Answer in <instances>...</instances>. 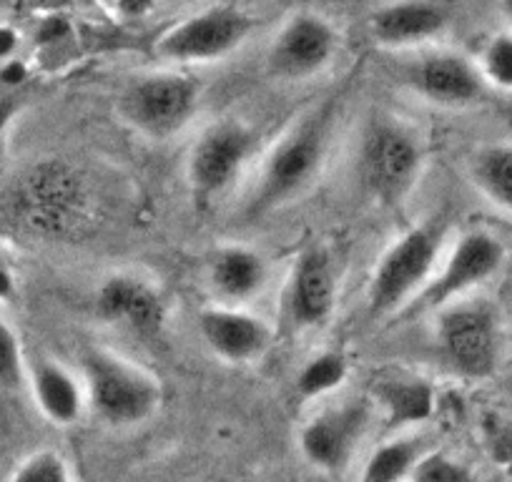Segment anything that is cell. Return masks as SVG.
I'll return each mask as SVG.
<instances>
[{"label": "cell", "mask_w": 512, "mask_h": 482, "mask_svg": "<svg viewBox=\"0 0 512 482\" xmlns=\"http://www.w3.org/2000/svg\"><path fill=\"white\" fill-rule=\"evenodd\" d=\"M26 357L16 329L0 317V390H18L26 382Z\"/></svg>", "instance_id": "obj_26"}, {"label": "cell", "mask_w": 512, "mask_h": 482, "mask_svg": "<svg viewBox=\"0 0 512 482\" xmlns=\"http://www.w3.org/2000/svg\"><path fill=\"white\" fill-rule=\"evenodd\" d=\"M196 329L209 352L229 365H249L264 357L272 342V329L262 317L244 307L211 304L196 317Z\"/></svg>", "instance_id": "obj_16"}, {"label": "cell", "mask_w": 512, "mask_h": 482, "mask_svg": "<svg viewBox=\"0 0 512 482\" xmlns=\"http://www.w3.org/2000/svg\"><path fill=\"white\" fill-rule=\"evenodd\" d=\"M251 26V18L236 8H206L169 28L156 41V56L179 66L221 61L246 41Z\"/></svg>", "instance_id": "obj_11"}, {"label": "cell", "mask_w": 512, "mask_h": 482, "mask_svg": "<svg viewBox=\"0 0 512 482\" xmlns=\"http://www.w3.org/2000/svg\"><path fill=\"white\" fill-rule=\"evenodd\" d=\"M372 397H347L314 412L299 430V452L304 462L324 475H339L352 465L372 427Z\"/></svg>", "instance_id": "obj_9"}, {"label": "cell", "mask_w": 512, "mask_h": 482, "mask_svg": "<svg viewBox=\"0 0 512 482\" xmlns=\"http://www.w3.org/2000/svg\"><path fill=\"white\" fill-rule=\"evenodd\" d=\"M422 141L397 118H377L362 136L357 174L367 194L387 209L407 201L422 174Z\"/></svg>", "instance_id": "obj_5"}, {"label": "cell", "mask_w": 512, "mask_h": 482, "mask_svg": "<svg viewBox=\"0 0 512 482\" xmlns=\"http://www.w3.org/2000/svg\"><path fill=\"white\" fill-rule=\"evenodd\" d=\"M8 482H73V472L61 452L36 450L18 462Z\"/></svg>", "instance_id": "obj_24"}, {"label": "cell", "mask_w": 512, "mask_h": 482, "mask_svg": "<svg viewBox=\"0 0 512 482\" xmlns=\"http://www.w3.org/2000/svg\"><path fill=\"white\" fill-rule=\"evenodd\" d=\"M28 385L38 412L56 427H71L86 410V390L81 377L73 375L56 359H36L28 367Z\"/></svg>", "instance_id": "obj_18"}, {"label": "cell", "mask_w": 512, "mask_h": 482, "mask_svg": "<svg viewBox=\"0 0 512 482\" xmlns=\"http://www.w3.org/2000/svg\"><path fill=\"white\" fill-rule=\"evenodd\" d=\"M201 83L184 71H151L128 81L116 101L118 118L149 141H169L199 111Z\"/></svg>", "instance_id": "obj_4"}, {"label": "cell", "mask_w": 512, "mask_h": 482, "mask_svg": "<svg viewBox=\"0 0 512 482\" xmlns=\"http://www.w3.org/2000/svg\"><path fill=\"white\" fill-rule=\"evenodd\" d=\"M13 294H16V279H13V274L0 264V302H8Z\"/></svg>", "instance_id": "obj_32"}, {"label": "cell", "mask_w": 512, "mask_h": 482, "mask_svg": "<svg viewBox=\"0 0 512 482\" xmlns=\"http://www.w3.org/2000/svg\"><path fill=\"white\" fill-rule=\"evenodd\" d=\"M81 382L86 407L113 430L144 425L164 400L159 377L106 347H88L83 352Z\"/></svg>", "instance_id": "obj_2"}, {"label": "cell", "mask_w": 512, "mask_h": 482, "mask_svg": "<svg viewBox=\"0 0 512 482\" xmlns=\"http://www.w3.org/2000/svg\"><path fill=\"white\" fill-rule=\"evenodd\" d=\"M206 279H209V287L219 304L244 307L246 302L264 292L269 267L262 254L254 249L241 247V244H226L211 254Z\"/></svg>", "instance_id": "obj_17"}, {"label": "cell", "mask_w": 512, "mask_h": 482, "mask_svg": "<svg viewBox=\"0 0 512 482\" xmlns=\"http://www.w3.org/2000/svg\"><path fill=\"white\" fill-rule=\"evenodd\" d=\"M256 141V131L236 118H224L201 131L186 156V184L196 206L206 209L239 181Z\"/></svg>", "instance_id": "obj_8"}, {"label": "cell", "mask_w": 512, "mask_h": 482, "mask_svg": "<svg viewBox=\"0 0 512 482\" xmlns=\"http://www.w3.org/2000/svg\"><path fill=\"white\" fill-rule=\"evenodd\" d=\"M435 344L442 362L465 380H487L502 359V327L495 307L465 297L435 312Z\"/></svg>", "instance_id": "obj_6"}, {"label": "cell", "mask_w": 512, "mask_h": 482, "mask_svg": "<svg viewBox=\"0 0 512 482\" xmlns=\"http://www.w3.org/2000/svg\"><path fill=\"white\" fill-rule=\"evenodd\" d=\"M487 445L497 465H512V420H497L490 427Z\"/></svg>", "instance_id": "obj_28"}, {"label": "cell", "mask_w": 512, "mask_h": 482, "mask_svg": "<svg viewBox=\"0 0 512 482\" xmlns=\"http://www.w3.org/2000/svg\"><path fill=\"white\" fill-rule=\"evenodd\" d=\"M402 83L422 101L442 108H465L485 96L480 66L455 51H427L402 68Z\"/></svg>", "instance_id": "obj_13"}, {"label": "cell", "mask_w": 512, "mask_h": 482, "mask_svg": "<svg viewBox=\"0 0 512 482\" xmlns=\"http://www.w3.org/2000/svg\"><path fill=\"white\" fill-rule=\"evenodd\" d=\"M374 407H382L392 425H420L435 412V390L430 382L397 377L374 385Z\"/></svg>", "instance_id": "obj_20"}, {"label": "cell", "mask_w": 512, "mask_h": 482, "mask_svg": "<svg viewBox=\"0 0 512 482\" xmlns=\"http://www.w3.org/2000/svg\"><path fill=\"white\" fill-rule=\"evenodd\" d=\"M505 13H507V18H510V23H512V0H505Z\"/></svg>", "instance_id": "obj_33"}, {"label": "cell", "mask_w": 512, "mask_h": 482, "mask_svg": "<svg viewBox=\"0 0 512 482\" xmlns=\"http://www.w3.org/2000/svg\"><path fill=\"white\" fill-rule=\"evenodd\" d=\"M18 46V36L13 28L0 26V63L13 61V53H16Z\"/></svg>", "instance_id": "obj_31"}, {"label": "cell", "mask_w": 512, "mask_h": 482, "mask_svg": "<svg viewBox=\"0 0 512 482\" xmlns=\"http://www.w3.org/2000/svg\"><path fill=\"white\" fill-rule=\"evenodd\" d=\"M425 452L427 440L422 435H400L382 442L364 462L359 482H407Z\"/></svg>", "instance_id": "obj_22"}, {"label": "cell", "mask_w": 512, "mask_h": 482, "mask_svg": "<svg viewBox=\"0 0 512 482\" xmlns=\"http://www.w3.org/2000/svg\"><path fill=\"white\" fill-rule=\"evenodd\" d=\"M477 66L485 83L512 91V31L492 36L482 48Z\"/></svg>", "instance_id": "obj_25"}, {"label": "cell", "mask_w": 512, "mask_h": 482, "mask_svg": "<svg viewBox=\"0 0 512 482\" xmlns=\"http://www.w3.org/2000/svg\"><path fill=\"white\" fill-rule=\"evenodd\" d=\"M337 108L334 103L309 108L277 139L256 171L246 199V219H259L299 199L322 171L332 146Z\"/></svg>", "instance_id": "obj_1"}, {"label": "cell", "mask_w": 512, "mask_h": 482, "mask_svg": "<svg viewBox=\"0 0 512 482\" xmlns=\"http://www.w3.org/2000/svg\"><path fill=\"white\" fill-rule=\"evenodd\" d=\"M470 179L490 204L512 214V144L482 146L470 159Z\"/></svg>", "instance_id": "obj_21"}, {"label": "cell", "mask_w": 512, "mask_h": 482, "mask_svg": "<svg viewBox=\"0 0 512 482\" xmlns=\"http://www.w3.org/2000/svg\"><path fill=\"white\" fill-rule=\"evenodd\" d=\"M26 81V66L21 61H8V63H0V83L6 88H16Z\"/></svg>", "instance_id": "obj_29"}, {"label": "cell", "mask_w": 512, "mask_h": 482, "mask_svg": "<svg viewBox=\"0 0 512 482\" xmlns=\"http://www.w3.org/2000/svg\"><path fill=\"white\" fill-rule=\"evenodd\" d=\"M18 108H21V101H18L13 93H3V96H0V134L8 129V124L13 121Z\"/></svg>", "instance_id": "obj_30"}, {"label": "cell", "mask_w": 512, "mask_h": 482, "mask_svg": "<svg viewBox=\"0 0 512 482\" xmlns=\"http://www.w3.org/2000/svg\"><path fill=\"white\" fill-rule=\"evenodd\" d=\"M445 23V13L427 0H402L379 8L369 21V28L382 46L415 48L440 36Z\"/></svg>", "instance_id": "obj_19"}, {"label": "cell", "mask_w": 512, "mask_h": 482, "mask_svg": "<svg viewBox=\"0 0 512 482\" xmlns=\"http://www.w3.org/2000/svg\"><path fill=\"white\" fill-rule=\"evenodd\" d=\"M347 359L339 352H319L312 359H307V365L297 372V395L302 400H322V397L332 395L342 387L347 380Z\"/></svg>", "instance_id": "obj_23"}, {"label": "cell", "mask_w": 512, "mask_h": 482, "mask_svg": "<svg viewBox=\"0 0 512 482\" xmlns=\"http://www.w3.org/2000/svg\"><path fill=\"white\" fill-rule=\"evenodd\" d=\"M505 264V244L490 231H467L452 244L447 257L437 264L430 282L400 314L405 319L435 314L442 307L472 297L475 289L490 282Z\"/></svg>", "instance_id": "obj_7"}, {"label": "cell", "mask_w": 512, "mask_h": 482, "mask_svg": "<svg viewBox=\"0 0 512 482\" xmlns=\"http://www.w3.org/2000/svg\"><path fill=\"white\" fill-rule=\"evenodd\" d=\"M96 314L106 324L141 337H156L166 322V302L159 289L136 274H111L96 292Z\"/></svg>", "instance_id": "obj_15"}, {"label": "cell", "mask_w": 512, "mask_h": 482, "mask_svg": "<svg viewBox=\"0 0 512 482\" xmlns=\"http://www.w3.org/2000/svg\"><path fill=\"white\" fill-rule=\"evenodd\" d=\"M407 482H472V475L455 457L427 450Z\"/></svg>", "instance_id": "obj_27"}, {"label": "cell", "mask_w": 512, "mask_h": 482, "mask_svg": "<svg viewBox=\"0 0 512 482\" xmlns=\"http://www.w3.org/2000/svg\"><path fill=\"white\" fill-rule=\"evenodd\" d=\"M337 289V272L327 249H304L294 259L282 294L284 322L294 332L322 329L337 307Z\"/></svg>", "instance_id": "obj_12"}, {"label": "cell", "mask_w": 512, "mask_h": 482, "mask_svg": "<svg viewBox=\"0 0 512 482\" xmlns=\"http://www.w3.org/2000/svg\"><path fill=\"white\" fill-rule=\"evenodd\" d=\"M442 226L420 224L407 229L379 257L367 287V312L372 319L400 317L425 289L440 264Z\"/></svg>", "instance_id": "obj_3"}, {"label": "cell", "mask_w": 512, "mask_h": 482, "mask_svg": "<svg viewBox=\"0 0 512 482\" xmlns=\"http://www.w3.org/2000/svg\"><path fill=\"white\" fill-rule=\"evenodd\" d=\"M18 201L33 229L61 236L86 224L91 196L86 181L73 166L43 161L23 179Z\"/></svg>", "instance_id": "obj_10"}, {"label": "cell", "mask_w": 512, "mask_h": 482, "mask_svg": "<svg viewBox=\"0 0 512 482\" xmlns=\"http://www.w3.org/2000/svg\"><path fill=\"white\" fill-rule=\"evenodd\" d=\"M337 43L329 21L314 13H297L274 36L267 51V68L279 81H304L332 63Z\"/></svg>", "instance_id": "obj_14"}]
</instances>
